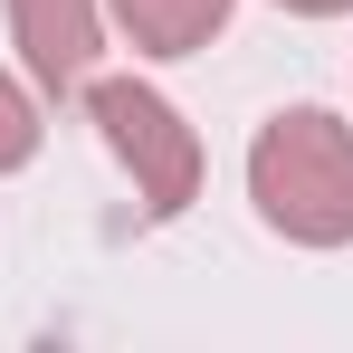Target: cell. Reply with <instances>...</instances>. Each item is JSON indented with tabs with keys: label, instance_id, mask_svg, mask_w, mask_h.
<instances>
[{
	"label": "cell",
	"instance_id": "obj_1",
	"mask_svg": "<svg viewBox=\"0 0 353 353\" xmlns=\"http://www.w3.org/2000/svg\"><path fill=\"white\" fill-rule=\"evenodd\" d=\"M248 201L287 248H353V124L277 105L248 134Z\"/></svg>",
	"mask_w": 353,
	"mask_h": 353
},
{
	"label": "cell",
	"instance_id": "obj_2",
	"mask_svg": "<svg viewBox=\"0 0 353 353\" xmlns=\"http://www.w3.org/2000/svg\"><path fill=\"white\" fill-rule=\"evenodd\" d=\"M86 124L105 134L124 172H134V201L143 220H181L201 201V134L181 124V105L143 77H86Z\"/></svg>",
	"mask_w": 353,
	"mask_h": 353
},
{
	"label": "cell",
	"instance_id": "obj_3",
	"mask_svg": "<svg viewBox=\"0 0 353 353\" xmlns=\"http://www.w3.org/2000/svg\"><path fill=\"white\" fill-rule=\"evenodd\" d=\"M10 10V48H19V77L58 105V96H86V77L105 58V0H0Z\"/></svg>",
	"mask_w": 353,
	"mask_h": 353
},
{
	"label": "cell",
	"instance_id": "obj_4",
	"mask_svg": "<svg viewBox=\"0 0 353 353\" xmlns=\"http://www.w3.org/2000/svg\"><path fill=\"white\" fill-rule=\"evenodd\" d=\"M239 0H105V29H124L134 58H201L230 29Z\"/></svg>",
	"mask_w": 353,
	"mask_h": 353
},
{
	"label": "cell",
	"instance_id": "obj_5",
	"mask_svg": "<svg viewBox=\"0 0 353 353\" xmlns=\"http://www.w3.org/2000/svg\"><path fill=\"white\" fill-rule=\"evenodd\" d=\"M39 143H48V96H39L29 77H10V67H0V181L29 172V163H39Z\"/></svg>",
	"mask_w": 353,
	"mask_h": 353
},
{
	"label": "cell",
	"instance_id": "obj_6",
	"mask_svg": "<svg viewBox=\"0 0 353 353\" xmlns=\"http://www.w3.org/2000/svg\"><path fill=\"white\" fill-rule=\"evenodd\" d=\"M287 19H353V0H277Z\"/></svg>",
	"mask_w": 353,
	"mask_h": 353
}]
</instances>
